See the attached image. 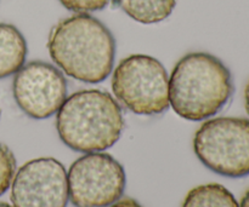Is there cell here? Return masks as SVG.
Here are the masks:
<instances>
[{
    "label": "cell",
    "instance_id": "obj_1",
    "mask_svg": "<svg viewBox=\"0 0 249 207\" xmlns=\"http://www.w3.org/2000/svg\"><path fill=\"white\" fill-rule=\"evenodd\" d=\"M51 60L68 77L89 84L104 81L113 69L116 39L89 14H75L53 27L48 39Z\"/></svg>",
    "mask_w": 249,
    "mask_h": 207
},
{
    "label": "cell",
    "instance_id": "obj_2",
    "mask_svg": "<svg viewBox=\"0 0 249 207\" xmlns=\"http://www.w3.org/2000/svg\"><path fill=\"white\" fill-rule=\"evenodd\" d=\"M229 68L208 52H190L180 58L169 78V103L189 121H202L220 111L233 94Z\"/></svg>",
    "mask_w": 249,
    "mask_h": 207
},
{
    "label": "cell",
    "instance_id": "obj_3",
    "mask_svg": "<svg viewBox=\"0 0 249 207\" xmlns=\"http://www.w3.org/2000/svg\"><path fill=\"white\" fill-rule=\"evenodd\" d=\"M124 119L118 102L106 91L80 90L58 109L56 130L60 140L79 153L104 152L121 138Z\"/></svg>",
    "mask_w": 249,
    "mask_h": 207
},
{
    "label": "cell",
    "instance_id": "obj_4",
    "mask_svg": "<svg viewBox=\"0 0 249 207\" xmlns=\"http://www.w3.org/2000/svg\"><path fill=\"white\" fill-rule=\"evenodd\" d=\"M112 91L122 106L139 115H155L169 107V77L164 65L147 55H131L112 75Z\"/></svg>",
    "mask_w": 249,
    "mask_h": 207
},
{
    "label": "cell",
    "instance_id": "obj_5",
    "mask_svg": "<svg viewBox=\"0 0 249 207\" xmlns=\"http://www.w3.org/2000/svg\"><path fill=\"white\" fill-rule=\"evenodd\" d=\"M194 150L207 169L220 176H248L249 120L233 116L207 120L195 133Z\"/></svg>",
    "mask_w": 249,
    "mask_h": 207
},
{
    "label": "cell",
    "instance_id": "obj_6",
    "mask_svg": "<svg viewBox=\"0 0 249 207\" xmlns=\"http://www.w3.org/2000/svg\"><path fill=\"white\" fill-rule=\"evenodd\" d=\"M68 194L74 207H108L123 196L124 167L107 153H85L71 165Z\"/></svg>",
    "mask_w": 249,
    "mask_h": 207
},
{
    "label": "cell",
    "instance_id": "obj_7",
    "mask_svg": "<svg viewBox=\"0 0 249 207\" xmlns=\"http://www.w3.org/2000/svg\"><path fill=\"white\" fill-rule=\"evenodd\" d=\"M12 92L27 116L43 120L53 116L67 98V80L53 64L31 61L15 74Z\"/></svg>",
    "mask_w": 249,
    "mask_h": 207
},
{
    "label": "cell",
    "instance_id": "obj_8",
    "mask_svg": "<svg viewBox=\"0 0 249 207\" xmlns=\"http://www.w3.org/2000/svg\"><path fill=\"white\" fill-rule=\"evenodd\" d=\"M68 200L67 172L53 158L26 162L12 179L14 207H67Z\"/></svg>",
    "mask_w": 249,
    "mask_h": 207
},
{
    "label": "cell",
    "instance_id": "obj_9",
    "mask_svg": "<svg viewBox=\"0 0 249 207\" xmlns=\"http://www.w3.org/2000/svg\"><path fill=\"white\" fill-rule=\"evenodd\" d=\"M27 53V41L17 27L0 23V79L16 74L23 67Z\"/></svg>",
    "mask_w": 249,
    "mask_h": 207
},
{
    "label": "cell",
    "instance_id": "obj_10",
    "mask_svg": "<svg viewBox=\"0 0 249 207\" xmlns=\"http://www.w3.org/2000/svg\"><path fill=\"white\" fill-rule=\"evenodd\" d=\"M113 6L121 9L134 21L153 24L167 19L174 11L178 0H112Z\"/></svg>",
    "mask_w": 249,
    "mask_h": 207
},
{
    "label": "cell",
    "instance_id": "obj_11",
    "mask_svg": "<svg viewBox=\"0 0 249 207\" xmlns=\"http://www.w3.org/2000/svg\"><path fill=\"white\" fill-rule=\"evenodd\" d=\"M181 207H240L229 189L219 183H208L192 188Z\"/></svg>",
    "mask_w": 249,
    "mask_h": 207
},
{
    "label": "cell",
    "instance_id": "obj_12",
    "mask_svg": "<svg viewBox=\"0 0 249 207\" xmlns=\"http://www.w3.org/2000/svg\"><path fill=\"white\" fill-rule=\"evenodd\" d=\"M16 171V159L7 145L0 143V196L10 188Z\"/></svg>",
    "mask_w": 249,
    "mask_h": 207
},
{
    "label": "cell",
    "instance_id": "obj_13",
    "mask_svg": "<svg viewBox=\"0 0 249 207\" xmlns=\"http://www.w3.org/2000/svg\"><path fill=\"white\" fill-rule=\"evenodd\" d=\"M68 11L77 14H89V12L104 10L111 0H58Z\"/></svg>",
    "mask_w": 249,
    "mask_h": 207
},
{
    "label": "cell",
    "instance_id": "obj_14",
    "mask_svg": "<svg viewBox=\"0 0 249 207\" xmlns=\"http://www.w3.org/2000/svg\"><path fill=\"white\" fill-rule=\"evenodd\" d=\"M109 207H142L136 200L131 198H123L119 199L118 201H116L114 204H112Z\"/></svg>",
    "mask_w": 249,
    "mask_h": 207
},
{
    "label": "cell",
    "instance_id": "obj_15",
    "mask_svg": "<svg viewBox=\"0 0 249 207\" xmlns=\"http://www.w3.org/2000/svg\"><path fill=\"white\" fill-rule=\"evenodd\" d=\"M245 106H246V111H247L249 115V80L245 87Z\"/></svg>",
    "mask_w": 249,
    "mask_h": 207
},
{
    "label": "cell",
    "instance_id": "obj_16",
    "mask_svg": "<svg viewBox=\"0 0 249 207\" xmlns=\"http://www.w3.org/2000/svg\"><path fill=\"white\" fill-rule=\"evenodd\" d=\"M240 207H249V191L243 195L242 200H241Z\"/></svg>",
    "mask_w": 249,
    "mask_h": 207
},
{
    "label": "cell",
    "instance_id": "obj_17",
    "mask_svg": "<svg viewBox=\"0 0 249 207\" xmlns=\"http://www.w3.org/2000/svg\"><path fill=\"white\" fill-rule=\"evenodd\" d=\"M0 207H12V206H10L9 204L6 203H0Z\"/></svg>",
    "mask_w": 249,
    "mask_h": 207
}]
</instances>
